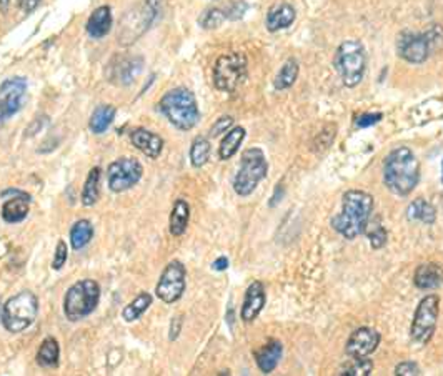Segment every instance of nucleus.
Masks as SVG:
<instances>
[{"label":"nucleus","mask_w":443,"mask_h":376,"mask_svg":"<svg viewBox=\"0 0 443 376\" xmlns=\"http://www.w3.org/2000/svg\"><path fill=\"white\" fill-rule=\"evenodd\" d=\"M373 205L375 200L369 192L347 190L342 196V212L332 218L333 230L347 240H355L357 236L364 235Z\"/></svg>","instance_id":"nucleus-1"},{"label":"nucleus","mask_w":443,"mask_h":376,"mask_svg":"<svg viewBox=\"0 0 443 376\" xmlns=\"http://www.w3.org/2000/svg\"><path fill=\"white\" fill-rule=\"evenodd\" d=\"M383 182L398 196H406L420 182V162L409 147H397L385 156Z\"/></svg>","instance_id":"nucleus-2"},{"label":"nucleus","mask_w":443,"mask_h":376,"mask_svg":"<svg viewBox=\"0 0 443 376\" xmlns=\"http://www.w3.org/2000/svg\"><path fill=\"white\" fill-rule=\"evenodd\" d=\"M159 109L173 127L185 130V132L194 128L200 120L199 105H197L195 95L189 88L178 87L165 93L160 100Z\"/></svg>","instance_id":"nucleus-3"},{"label":"nucleus","mask_w":443,"mask_h":376,"mask_svg":"<svg viewBox=\"0 0 443 376\" xmlns=\"http://www.w3.org/2000/svg\"><path fill=\"white\" fill-rule=\"evenodd\" d=\"M335 70L345 87L355 88L364 80L366 69V52L360 40H343L335 52Z\"/></svg>","instance_id":"nucleus-4"},{"label":"nucleus","mask_w":443,"mask_h":376,"mask_svg":"<svg viewBox=\"0 0 443 376\" xmlns=\"http://www.w3.org/2000/svg\"><path fill=\"white\" fill-rule=\"evenodd\" d=\"M100 300V286L95 280L85 278L67 290L64 298V313L67 320L80 321L95 310Z\"/></svg>","instance_id":"nucleus-5"},{"label":"nucleus","mask_w":443,"mask_h":376,"mask_svg":"<svg viewBox=\"0 0 443 376\" xmlns=\"http://www.w3.org/2000/svg\"><path fill=\"white\" fill-rule=\"evenodd\" d=\"M39 313V300L32 292H20L15 297L7 300L2 307L4 328L11 333H20L34 323Z\"/></svg>","instance_id":"nucleus-6"},{"label":"nucleus","mask_w":443,"mask_h":376,"mask_svg":"<svg viewBox=\"0 0 443 376\" xmlns=\"http://www.w3.org/2000/svg\"><path fill=\"white\" fill-rule=\"evenodd\" d=\"M268 163L265 154L257 147L244 152L240 160L239 172L234 178V190L237 195L249 196L252 195L260 182L267 177Z\"/></svg>","instance_id":"nucleus-7"},{"label":"nucleus","mask_w":443,"mask_h":376,"mask_svg":"<svg viewBox=\"0 0 443 376\" xmlns=\"http://www.w3.org/2000/svg\"><path fill=\"white\" fill-rule=\"evenodd\" d=\"M247 57L244 53H225L213 65V85L222 92H235L247 79Z\"/></svg>","instance_id":"nucleus-8"},{"label":"nucleus","mask_w":443,"mask_h":376,"mask_svg":"<svg viewBox=\"0 0 443 376\" xmlns=\"http://www.w3.org/2000/svg\"><path fill=\"white\" fill-rule=\"evenodd\" d=\"M438 313H440V298L437 295H427L420 300L411 321L410 335L417 344H427L435 333Z\"/></svg>","instance_id":"nucleus-9"},{"label":"nucleus","mask_w":443,"mask_h":376,"mask_svg":"<svg viewBox=\"0 0 443 376\" xmlns=\"http://www.w3.org/2000/svg\"><path fill=\"white\" fill-rule=\"evenodd\" d=\"M142 175H144L142 163L137 159H128V156L115 160L107 168V180H109L110 190L115 194L131 190L132 187H135L140 182Z\"/></svg>","instance_id":"nucleus-10"},{"label":"nucleus","mask_w":443,"mask_h":376,"mask_svg":"<svg viewBox=\"0 0 443 376\" xmlns=\"http://www.w3.org/2000/svg\"><path fill=\"white\" fill-rule=\"evenodd\" d=\"M187 271L183 263L178 260L170 262L160 275L159 283L155 286V293L165 303H176L182 298L187 286Z\"/></svg>","instance_id":"nucleus-11"},{"label":"nucleus","mask_w":443,"mask_h":376,"mask_svg":"<svg viewBox=\"0 0 443 376\" xmlns=\"http://www.w3.org/2000/svg\"><path fill=\"white\" fill-rule=\"evenodd\" d=\"M397 52L402 59L410 64H423L435 51L427 30L423 34L402 32L397 39Z\"/></svg>","instance_id":"nucleus-12"},{"label":"nucleus","mask_w":443,"mask_h":376,"mask_svg":"<svg viewBox=\"0 0 443 376\" xmlns=\"http://www.w3.org/2000/svg\"><path fill=\"white\" fill-rule=\"evenodd\" d=\"M157 15V4H152V0H147L144 6L137 7L135 11L128 12L122 22V32H120V42L124 46L135 40L138 35H142L149 29L152 20Z\"/></svg>","instance_id":"nucleus-13"},{"label":"nucleus","mask_w":443,"mask_h":376,"mask_svg":"<svg viewBox=\"0 0 443 376\" xmlns=\"http://www.w3.org/2000/svg\"><path fill=\"white\" fill-rule=\"evenodd\" d=\"M27 90V82L22 77L8 79L0 85V127L20 110Z\"/></svg>","instance_id":"nucleus-14"},{"label":"nucleus","mask_w":443,"mask_h":376,"mask_svg":"<svg viewBox=\"0 0 443 376\" xmlns=\"http://www.w3.org/2000/svg\"><path fill=\"white\" fill-rule=\"evenodd\" d=\"M380 333L370 326H362L350 335L347 342V355L350 358H366L373 351H377L380 344Z\"/></svg>","instance_id":"nucleus-15"},{"label":"nucleus","mask_w":443,"mask_h":376,"mask_svg":"<svg viewBox=\"0 0 443 376\" xmlns=\"http://www.w3.org/2000/svg\"><path fill=\"white\" fill-rule=\"evenodd\" d=\"M267 302V295H265V288L260 281H252L249 285L247 292H245V298H244V305H242L240 310V318L244 321H253L255 318L260 315L263 307H265Z\"/></svg>","instance_id":"nucleus-16"},{"label":"nucleus","mask_w":443,"mask_h":376,"mask_svg":"<svg viewBox=\"0 0 443 376\" xmlns=\"http://www.w3.org/2000/svg\"><path fill=\"white\" fill-rule=\"evenodd\" d=\"M131 142L137 150L149 159H159L164 149L162 137L145 128H135L131 132Z\"/></svg>","instance_id":"nucleus-17"},{"label":"nucleus","mask_w":443,"mask_h":376,"mask_svg":"<svg viewBox=\"0 0 443 376\" xmlns=\"http://www.w3.org/2000/svg\"><path fill=\"white\" fill-rule=\"evenodd\" d=\"M414 283L420 290H437L443 285V267L438 263H423L415 270Z\"/></svg>","instance_id":"nucleus-18"},{"label":"nucleus","mask_w":443,"mask_h":376,"mask_svg":"<svg viewBox=\"0 0 443 376\" xmlns=\"http://www.w3.org/2000/svg\"><path fill=\"white\" fill-rule=\"evenodd\" d=\"M284 355V347L277 340H272L270 343L263 344L260 350L255 351V363L263 375L272 373L279 365L280 358Z\"/></svg>","instance_id":"nucleus-19"},{"label":"nucleus","mask_w":443,"mask_h":376,"mask_svg":"<svg viewBox=\"0 0 443 376\" xmlns=\"http://www.w3.org/2000/svg\"><path fill=\"white\" fill-rule=\"evenodd\" d=\"M297 12L290 4H279V6L272 7L267 13V30L268 32H279L282 29H289L295 22Z\"/></svg>","instance_id":"nucleus-20"},{"label":"nucleus","mask_w":443,"mask_h":376,"mask_svg":"<svg viewBox=\"0 0 443 376\" xmlns=\"http://www.w3.org/2000/svg\"><path fill=\"white\" fill-rule=\"evenodd\" d=\"M112 29V12L110 7H98L92 12L91 19L87 22V32L93 39H102L110 32Z\"/></svg>","instance_id":"nucleus-21"},{"label":"nucleus","mask_w":443,"mask_h":376,"mask_svg":"<svg viewBox=\"0 0 443 376\" xmlns=\"http://www.w3.org/2000/svg\"><path fill=\"white\" fill-rule=\"evenodd\" d=\"M189 218H190V207L187 203V200L178 199L173 203L172 213H170V220H168V230L173 236H180L185 234L187 225H189Z\"/></svg>","instance_id":"nucleus-22"},{"label":"nucleus","mask_w":443,"mask_h":376,"mask_svg":"<svg viewBox=\"0 0 443 376\" xmlns=\"http://www.w3.org/2000/svg\"><path fill=\"white\" fill-rule=\"evenodd\" d=\"M27 215H29V196L24 194L8 199L2 207V218L7 223H19L25 220Z\"/></svg>","instance_id":"nucleus-23"},{"label":"nucleus","mask_w":443,"mask_h":376,"mask_svg":"<svg viewBox=\"0 0 443 376\" xmlns=\"http://www.w3.org/2000/svg\"><path fill=\"white\" fill-rule=\"evenodd\" d=\"M406 218L410 222H422L425 225H433L437 220V210L430 201L425 199H417L411 201L406 208Z\"/></svg>","instance_id":"nucleus-24"},{"label":"nucleus","mask_w":443,"mask_h":376,"mask_svg":"<svg viewBox=\"0 0 443 376\" xmlns=\"http://www.w3.org/2000/svg\"><path fill=\"white\" fill-rule=\"evenodd\" d=\"M245 135H247V132L244 127H234L228 130L220 143V149H218L220 160H230L239 152L242 142L245 140Z\"/></svg>","instance_id":"nucleus-25"},{"label":"nucleus","mask_w":443,"mask_h":376,"mask_svg":"<svg viewBox=\"0 0 443 376\" xmlns=\"http://www.w3.org/2000/svg\"><path fill=\"white\" fill-rule=\"evenodd\" d=\"M100 178H102V170L98 167H93L91 172H88L87 180H85L84 190H82V205L85 207H92L98 201V196H100Z\"/></svg>","instance_id":"nucleus-26"},{"label":"nucleus","mask_w":443,"mask_h":376,"mask_svg":"<svg viewBox=\"0 0 443 376\" xmlns=\"http://www.w3.org/2000/svg\"><path fill=\"white\" fill-rule=\"evenodd\" d=\"M60 358V348L55 338L48 337L40 344L37 351V363L44 368H55L59 365Z\"/></svg>","instance_id":"nucleus-27"},{"label":"nucleus","mask_w":443,"mask_h":376,"mask_svg":"<svg viewBox=\"0 0 443 376\" xmlns=\"http://www.w3.org/2000/svg\"><path fill=\"white\" fill-rule=\"evenodd\" d=\"M115 114H117V110H115V107H112V105L97 107L91 117V123H88L92 133H97V135L104 133L105 130L110 127L112 122H114Z\"/></svg>","instance_id":"nucleus-28"},{"label":"nucleus","mask_w":443,"mask_h":376,"mask_svg":"<svg viewBox=\"0 0 443 376\" xmlns=\"http://www.w3.org/2000/svg\"><path fill=\"white\" fill-rule=\"evenodd\" d=\"M298 62L295 59H289L284 65H282L279 74H277V77L274 80V87L277 90H287V88L293 87V83L297 82L298 79Z\"/></svg>","instance_id":"nucleus-29"},{"label":"nucleus","mask_w":443,"mask_h":376,"mask_svg":"<svg viewBox=\"0 0 443 376\" xmlns=\"http://www.w3.org/2000/svg\"><path fill=\"white\" fill-rule=\"evenodd\" d=\"M364 234L366 235V239H369L371 248L373 250L383 248L388 241V234H387V230H385V227L382 225V218L380 217H370Z\"/></svg>","instance_id":"nucleus-30"},{"label":"nucleus","mask_w":443,"mask_h":376,"mask_svg":"<svg viewBox=\"0 0 443 376\" xmlns=\"http://www.w3.org/2000/svg\"><path fill=\"white\" fill-rule=\"evenodd\" d=\"M93 236V227L88 220H79L74 223L72 230H70V243H72L74 250H82L91 243Z\"/></svg>","instance_id":"nucleus-31"},{"label":"nucleus","mask_w":443,"mask_h":376,"mask_svg":"<svg viewBox=\"0 0 443 376\" xmlns=\"http://www.w3.org/2000/svg\"><path fill=\"white\" fill-rule=\"evenodd\" d=\"M150 305H152V295L147 292H142L135 300H132V302L124 308V311H122L124 320L128 321V323L138 320V318L149 310Z\"/></svg>","instance_id":"nucleus-32"},{"label":"nucleus","mask_w":443,"mask_h":376,"mask_svg":"<svg viewBox=\"0 0 443 376\" xmlns=\"http://www.w3.org/2000/svg\"><path fill=\"white\" fill-rule=\"evenodd\" d=\"M210 142L205 137H197L190 147V162L195 168L204 167L210 159Z\"/></svg>","instance_id":"nucleus-33"},{"label":"nucleus","mask_w":443,"mask_h":376,"mask_svg":"<svg viewBox=\"0 0 443 376\" xmlns=\"http://www.w3.org/2000/svg\"><path fill=\"white\" fill-rule=\"evenodd\" d=\"M373 371V361L369 358H353L350 363L343 365L340 376H369Z\"/></svg>","instance_id":"nucleus-34"},{"label":"nucleus","mask_w":443,"mask_h":376,"mask_svg":"<svg viewBox=\"0 0 443 376\" xmlns=\"http://www.w3.org/2000/svg\"><path fill=\"white\" fill-rule=\"evenodd\" d=\"M142 70V59H132V60H125L119 65L117 69V77L120 79V83L128 85L135 80V77L140 74Z\"/></svg>","instance_id":"nucleus-35"},{"label":"nucleus","mask_w":443,"mask_h":376,"mask_svg":"<svg viewBox=\"0 0 443 376\" xmlns=\"http://www.w3.org/2000/svg\"><path fill=\"white\" fill-rule=\"evenodd\" d=\"M225 13H223L220 8H209V11H205L202 13V17L199 19V24L204 27V29L207 30H213V29H218L223 24V20H225Z\"/></svg>","instance_id":"nucleus-36"},{"label":"nucleus","mask_w":443,"mask_h":376,"mask_svg":"<svg viewBox=\"0 0 443 376\" xmlns=\"http://www.w3.org/2000/svg\"><path fill=\"white\" fill-rule=\"evenodd\" d=\"M65 262H67V245L64 240H60L59 243H57L55 255H53L52 268L53 270H60V268L65 265Z\"/></svg>","instance_id":"nucleus-37"},{"label":"nucleus","mask_w":443,"mask_h":376,"mask_svg":"<svg viewBox=\"0 0 443 376\" xmlns=\"http://www.w3.org/2000/svg\"><path fill=\"white\" fill-rule=\"evenodd\" d=\"M232 125H234V119L225 115V117L218 119L217 122L213 123V127L210 128V135H212V137L222 135V133H225V132H228V130H230Z\"/></svg>","instance_id":"nucleus-38"},{"label":"nucleus","mask_w":443,"mask_h":376,"mask_svg":"<svg viewBox=\"0 0 443 376\" xmlns=\"http://www.w3.org/2000/svg\"><path fill=\"white\" fill-rule=\"evenodd\" d=\"M397 376H417L420 375V366L415 361H404L395 366Z\"/></svg>","instance_id":"nucleus-39"},{"label":"nucleus","mask_w":443,"mask_h":376,"mask_svg":"<svg viewBox=\"0 0 443 376\" xmlns=\"http://www.w3.org/2000/svg\"><path fill=\"white\" fill-rule=\"evenodd\" d=\"M382 119H383L382 114H364V115H360V117H357L355 125L359 128H366V127H371V125H377Z\"/></svg>","instance_id":"nucleus-40"},{"label":"nucleus","mask_w":443,"mask_h":376,"mask_svg":"<svg viewBox=\"0 0 443 376\" xmlns=\"http://www.w3.org/2000/svg\"><path fill=\"white\" fill-rule=\"evenodd\" d=\"M180 330H182V318L180 316L173 318L172 323H170V335H168L170 342H173V340L178 338V335H180Z\"/></svg>","instance_id":"nucleus-41"},{"label":"nucleus","mask_w":443,"mask_h":376,"mask_svg":"<svg viewBox=\"0 0 443 376\" xmlns=\"http://www.w3.org/2000/svg\"><path fill=\"white\" fill-rule=\"evenodd\" d=\"M39 4H40V0H20L19 7H20L22 12L30 13V12H34L35 8L39 7Z\"/></svg>","instance_id":"nucleus-42"},{"label":"nucleus","mask_w":443,"mask_h":376,"mask_svg":"<svg viewBox=\"0 0 443 376\" xmlns=\"http://www.w3.org/2000/svg\"><path fill=\"white\" fill-rule=\"evenodd\" d=\"M227 267H228V260H227L225 257L217 258L216 262L212 263V268H213V270H217V271H223V270H227Z\"/></svg>","instance_id":"nucleus-43"},{"label":"nucleus","mask_w":443,"mask_h":376,"mask_svg":"<svg viewBox=\"0 0 443 376\" xmlns=\"http://www.w3.org/2000/svg\"><path fill=\"white\" fill-rule=\"evenodd\" d=\"M282 196V185H277V190H275V195H274V199H272V201H270V207H275L277 203H279V199Z\"/></svg>","instance_id":"nucleus-44"},{"label":"nucleus","mask_w":443,"mask_h":376,"mask_svg":"<svg viewBox=\"0 0 443 376\" xmlns=\"http://www.w3.org/2000/svg\"><path fill=\"white\" fill-rule=\"evenodd\" d=\"M8 4H11V0H0V11L6 12L7 7H8Z\"/></svg>","instance_id":"nucleus-45"},{"label":"nucleus","mask_w":443,"mask_h":376,"mask_svg":"<svg viewBox=\"0 0 443 376\" xmlns=\"http://www.w3.org/2000/svg\"><path fill=\"white\" fill-rule=\"evenodd\" d=\"M442 183H443V162H442Z\"/></svg>","instance_id":"nucleus-46"},{"label":"nucleus","mask_w":443,"mask_h":376,"mask_svg":"<svg viewBox=\"0 0 443 376\" xmlns=\"http://www.w3.org/2000/svg\"><path fill=\"white\" fill-rule=\"evenodd\" d=\"M0 316H2V311H0Z\"/></svg>","instance_id":"nucleus-47"}]
</instances>
